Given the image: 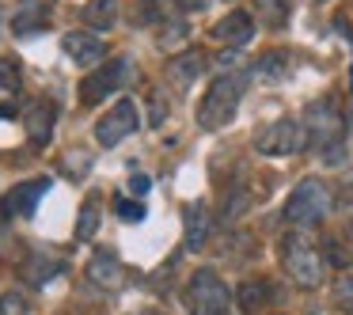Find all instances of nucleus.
<instances>
[{
	"label": "nucleus",
	"mask_w": 353,
	"mask_h": 315,
	"mask_svg": "<svg viewBox=\"0 0 353 315\" xmlns=\"http://www.w3.org/2000/svg\"><path fill=\"white\" fill-rule=\"evenodd\" d=\"M281 266L300 289H319L323 274H327V258L319 254V247L307 236H296V232L281 239Z\"/></svg>",
	"instance_id": "1"
},
{
	"label": "nucleus",
	"mask_w": 353,
	"mask_h": 315,
	"mask_svg": "<svg viewBox=\"0 0 353 315\" xmlns=\"http://www.w3.org/2000/svg\"><path fill=\"white\" fill-rule=\"evenodd\" d=\"M243 88H247V80L239 77V72L216 77L213 88L205 92V99L198 103V125L201 130H221V125H228L232 118H236L239 99H243Z\"/></svg>",
	"instance_id": "2"
},
{
	"label": "nucleus",
	"mask_w": 353,
	"mask_h": 315,
	"mask_svg": "<svg viewBox=\"0 0 353 315\" xmlns=\"http://www.w3.org/2000/svg\"><path fill=\"white\" fill-rule=\"evenodd\" d=\"M334 205V194L323 179H304V183L292 186L289 201H285V221L296 224V228H315L323 224V216Z\"/></svg>",
	"instance_id": "3"
},
{
	"label": "nucleus",
	"mask_w": 353,
	"mask_h": 315,
	"mask_svg": "<svg viewBox=\"0 0 353 315\" xmlns=\"http://www.w3.org/2000/svg\"><path fill=\"white\" fill-rule=\"evenodd\" d=\"M300 125H304L307 133V145L312 148H342V133H345V118L342 110H338L334 95H323V99L307 103L304 118H300Z\"/></svg>",
	"instance_id": "4"
},
{
	"label": "nucleus",
	"mask_w": 353,
	"mask_h": 315,
	"mask_svg": "<svg viewBox=\"0 0 353 315\" xmlns=\"http://www.w3.org/2000/svg\"><path fill=\"white\" fill-rule=\"evenodd\" d=\"M186 312L190 315H232V292L213 270H198L186 285Z\"/></svg>",
	"instance_id": "5"
},
{
	"label": "nucleus",
	"mask_w": 353,
	"mask_h": 315,
	"mask_svg": "<svg viewBox=\"0 0 353 315\" xmlns=\"http://www.w3.org/2000/svg\"><path fill=\"white\" fill-rule=\"evenodd\" d=\"M254 148L262 156H296L307 148V133L300 125V118H277V122L262 125L254 133Z\"/></svg>",
	"instance_id": "6"
},
{
	"label": "nucleus",
	"mask_w": 353,
	"mask_h": 315,
	"mask_svg": "<svg viewBox=\"0 0 353 315\" xmlns=\"http://www.w3.org/2000/svg\"><path fill=\"white\" fill-rule=\"evenodd\" d=\"M125 77H130V61H125V57H110V61L99 65L92 77L80 80V103H84V107L103 103L110 92H114V88L125 84Z\"/></svg>",
	"instance_id": "7"
},
{
	"label": "nucleus",
	"mask_w": 353,
	"mask_h": 315,
	"mask_svg": "<svg viewBox=\"0 0 353 315\" xmlns=\"http://www.w3.org/2000/svg\"><path fill=\"white\" fill-rule=\"evenodd\" d=\"M133 130H137V103L118 99L114 107L95 122V141H99L103 148H114V145H122Z\"/></svg>",
	"instance_id": "8"
},
{
	"label": "nucleus",
	"mask_w": 353,
	"mask_h": 315,
	"mask_svg": "<svg viewBox=\"0 0 353 315\" xmlns=\"http://www.w3.org/2000/svg\"><path fill=\"white\" fill-rule=\"evenodd\" d=\"M46 190H50V179L19 183V186H12V190L4 194L0 209H4V216H34V209H39V201L46 198Z\"/></svg>",
	"instance_id": "9"
},
{
	"label": "nucleus",
	"mask_w": 353,
	"mask_h": 315,
	"mask_svg": "<svg viewBox=\"0 0 353 315\" xmlns=\"http://www.w3.org/2000/svg\"><path fill=\"white\" fill-rule=\"evenodd\" d=\"M54 122H57V110H54V103H46V99H34L31 107L23 110V130H27V141H31L34 148L50 145V137H54Z\"/></svg>",
	"instance_id": "10"
},
{
	"label": "nucleus",
	"mask_w": 353,
	"mask_h": 315,
	"mask_svg": "<svg viewBox=\"0 0 353 315\" xmlns=\"http://www.w3.org/2000/svg\"><path fill=\"white\" fill-rule=\"evenodd\" d=\"M61 50L72 57L77 65H99L103 57H107V50H103V42L95 39V34H88V31H69L61 39Z\"/></svg>",
	"instance_id": "11"
},
{
	"label": "nucleus",
	"mask_w": 353,
	"mask_h": 315,
	"mask_svg": "<svg viewBox=\"0 0 353 315\" xmlns=\"http://www.w3.org/2000/svg\"><path fill=\"white\" fill-rule=\"evenodd\" d=\"M213 39H221V42H228V46H247V42L254 39V19L247 16V12H239V8H232L228 16L221 19V23L213 27Z\"/></svg>",
	"instance_id": "12"
},
{
	"label": "nucleus",
	"mask_w": 353,
	"mask_h": 315,
	"mask_svg": "<svg viewBox=\"0 0 353 315\" xmlns=\"http://www.w3.org/2000/svg\"><path fill=\"white\" fill-rule=\"evenodd\" d=\"M201 69H205V54H198V50H186V54L171 57L168 77H171V84H175L179 92H186V88H190L194 80L201 77Z\"/></svg>",
	"instance_id": "13"
},
{
	"label": "nucleus",
	"mask_w": 353,
	"mask_h": 315,
	"mask_svg": "<svg viewBox=\"0 0 353 315\" xmlns=\"http://www.w3.org/2000/svg\"><path fill=\"white\" fill-rule=\"evenodd\" d=\"M88 277H92L95 285H103V289H118V285L125 281L122 262H118L110 251H95L92 254V262H88Z\"/></svg>",
	"instance_id": "14"
},
{
	"label": "nucleus",
	"mask_w": 353,
	"mask_h": 315,
	"mask_svg": "<svg viewBox=\"0 0 353 315\" xmlns=\"http://www.w3.org/2000/svg\"><path fill=\"white\" fill-rule=\"evenodd\" d=\"M183 228H186V251H201L209 243V209L205 205H186L183 209Z\"/></svg>",
	"instance_id": "15"
},
{
	"label": "nucleus",
	"mask_w": 353,
	"mask_h": 315,
	"mask_svg": "<svg viewBox=\"0 0 353 315\" xmlns=\"http://www.w3.org/2000/svg\"><path fill=\"white\" fill-rule=\"evenodd\" d=\"M19 95V69L12 61H0V118H12Z\"/></svg>",
	"instance_id": "16"
},
{
	"label": "nucleus",
	"mask_w": 353,
	"mask_h": 315,
	"mask_svg": "<svg viewBox=\"0 0 353 315\" xmlns=\"http://www.w3.org/2000/svg\"><path fill=\"white\" fill-rule=\"evenodd\" d=\"M118 19V0H88L84 8V23L95 27V31H110Z\"/></svg>",
	"instance_id": "17"
},
{
	"label": "nucleus",
	"mask_w": 353,
	"mask_h": 315,
	"mask_svg": "<svg viewBox=\"0 0 353 315\" xmlns=\"http://www.w3.org/2000/svg\"><path fill=\"white\" fill-rule=\"evenodd\" d=\"M270 292H274V289H270L266 281H243V285L236 289V304H239V312H247V315L259 312V307L266 304Z\"/></svg>",
	"instance_id": "18"
},
{
	"label": "nucleus",
	"mask_w": 353,
	"mask_h": 315,
	"mask_svg": "<svg viewBox=\"0 0 353 315\" xmlns=\"http://www.w3.org/2000/svg\"><path fill=\"white\" fill-rule=\"evenodd\" d=\"M95 228H99V194H88L84 209H80V221H77V239H92Z\"/></svg>",
	"instance_id": "19"
},
{
	"label": "nucleus",
	"mask_w": 353,
	"mask_h": 315,
	"mask_svg": "<svg viewBox=\"0 0 353 315\" xmlns=\"http://www.w3.org/2000/svg\"><path fill=\"white\" fill-rule=\"evenodd\" d=\"M262 12V23L266 27H285L289 23V4L292 0H254Z\"/></svg>",
	"instance_id": "20"
},
{
	"label": "nucleus",
	"mask_w": 353,
	"mask_h": 315,
	"mask_svg": "<svg viewBox=\"0 0 353 315\" xmlns=\"http://www.w3.org/2000/svg\"><path fill=\"white\" fill-rule=\"evenodd\" d=\"M42 23H46V8H42V4H31V8H23L16 19H12V31L16 34H34Z\"/></svg>",
	"instance_id": "21"
},
{
	"label": "nucleus",
	"mask_w": 353,
	"mask_h": 315,
	"mask_svg": "<svg viewBox=\"0 0 353 315\" xmlns=\"http://www.w3.org/2000/svg\"><path fill=\"white\" fill-rule=\"evenodd\" d=\"M57 270H61V262H50V258H42V254H34L31 262H27V281L31 285H46L50 277H57Z\"/></svg>",
	"instance_id": "22"
},
{
	"label": "nucleus",
	"mask_w": 353,
	"mask_h": 315,
	"mask_svg": "<svg viewBox=\"0 0 353 315\" xmlns=\"http://www.w3.org/2000/svg\"><path fill=\"white\" fill-rule=\"evenodd\" d=\"M285 65H289V54H285V50H274V54H266L259 65H254V69H259L262 77H281Z\"/></svg>",
	"instance_id": "23"
},
{
	"label": "nucleus",
	"mask_w": 353,
	"mask_h": 315,
	"mask_svg": "<svg viewBox=\"0 0 353 315\" xmlns=\"http://www.w3.org/2000/svg\"><path fill=\"white\" fill-rule=\"evenodd\" d=\"M334 300H338V307H342V312H350V315H353V274H342V277H338V285H334Z\"/></svg>",
	"instance_id": "24"
},
{
	"label": "nucleus",
	"mask_w": 353,
	"mask_h": 315,
	"mask_svg": "<svg viewBox=\"0 0 353 315\" xmlns=\"http://www.w3.org/2000/svg\"><path fill=\"white\" fill-rule=\"evenodd\" d=\"M114 213L122 216V221H130V224L145 221V205H141V201H133V198H118L114 201Z\"/></svg>",
	"instance_id": "25"
},
{
	"label": "nucleus",
	"mask_w": 353,
	"mask_h": 315,
	"mask_svg": "<svg viewBox=\"0 0 353 315\" xmlns=\"http://www.w3.org/2000/svg\"><path fill=\"white\" fill-rule=\"evenodd\" d=\"M0 315H27L23 296H16V292H4V296H0Z\"/></svg>",
	"instance_id": "26"
},
{
	"label": "nucleus",
	"mask_w": 353,
	"mask_h": 315,
	"mask_svg": "<svg viewBox=\"0 0 353 315\" xmlns=\"http://www.w3.org/2000/svg\"><path fill=\"white\" fill-rule=\"evenodd\" d=\"M163 118H168V103L160 99V92L152 95V118H148V122L152 125H163Z\"/></svg>",
	"instance_id": "27"
},
{
	"label": "nucleus",
	"mask_w": 353,
	"mask_h": 315,
	"mask_svg": "<svg viewBox=\"0 0 353 315\" xmlns=\"http://www.w3.org/2000/svg\"><path fill=\"white\" fill-rule=\"evenodd\" d=\"M130 190L137 194V198H145V194L152 190V179L148 175H130Z\"/></svg>",
	"instance_id": "28"
},
{
	"label": "nucleus",
	"mask_w": 353,
	"mask_h": 315,
	"mask_svg": "<svg viewBox=\"0 0 353 315\" xmlns=\"http://www.w3.org/2000/svg\"><path fill=\"white\" fill-rule=\"evenodd\" d=\"M342 247H345V258H350V266H353V216H350V224H345V239H342Z\"/></svg>",
	"instance_id": "29"
},
{
	"label": "nucleus",
	"mask_w": 353,
	"mask_h": 315,
	"mask_svg": "<svg viewBox=\"0 0 353 315\" xmlns=\"http://www.w3.org/2000/svg\"><path fill=\"white\" fill-rule=\"evenodd\" d=\"M342 201L353 209V175H350V179H342Z\"/></svg>",
	"instance_id": "30"
},
{
	"label": "nucleus",
	"mask_w": 353,
	"mask_h": 315,
	"mask_svg": "<svg viewBox=\"0 0 353 315\" xmlns=\"http://www.w3.org/2000/svg\"><path fill=\"white\" fill-rule=\"evenodd\" d=\"M175 4L183 12H201V8H205V0H175Z\"/></svg>",
	"instance_id": "31"
},
{
	"label": "nucleus",
	"mask_w": 353,
	"mask_h": 315,
	"mask_svg": "<svg viewBox=\"0 0 353 315\" xmlns=\"http://www.w3.org/2000/svg\"><path fill=\"white\" fill-rule=\"evenodd\" d=\"M345 122H350V125H353V103H350V118H345Z\"/></svg>",
	"instance_id": "32"
},
{
	"label": "nucleus",
	"mask_w": 353,
	"mask_h": 315,
	"mask_svg": "<svg viewBox=\"0 0 353 315\" xmlns=\"http://www.w3.org/2000/svg\"><path fill=\"white\" fill-rule=\"evenodd\" d=\"M350 88H353V69H350Z\"/></svg>",
	"instance_id": "33"
}]
</instances>
